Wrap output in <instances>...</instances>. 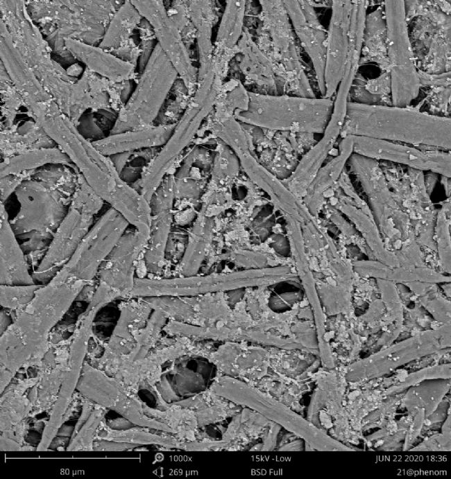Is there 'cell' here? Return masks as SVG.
I'll use <instances>...</instances> for the list:
<instances>
[{"mask_svg":"<svg viewBox=\"0 0 451 479\" xmlns=\"http://www.w3.org/2000/svg\"><path fill=\"white\" fill-rule=\"evenodd\" d=\"M368 62L375 63L382 72L389 70L384 6H378L366 16L359 67Z\"/></svg>","mask_w":451,"mask_h":479,"instance_id":"8d00e7d4","label":"cell"},{"mask_svg":"<svg viewBox=\"0 0 451 479\" xmlns=\"http://www.w3.org/2000/svg\"><path fill=\"white\" fill-rule=\"evenodd\" d=\"M273 424L259 412L244 407L232 417L220 439L227 444L228 451H242L257 440L262 441Z\"/></svg>","mask_w":451,"mask_h":479,"instance_id":"836d02e7","label":"cell"},{"mask_svg":"<svg viewBox=\"0 0 451 479\" xmlns=\"http://www.w3.org/2000/svg\"><path fill=\"white\" fill-rule=\"evenodd\" d=\"M37 284L28 270V265L8 220L4 204L0 208V284L31 285Z\"/></svg>","mask_w":451,"mask_h":479,"instance_id":"83f0119b","label":"cell"},{"mask_svg":"<svg viewBox=\"0 0 451 479\" xmlns=\"http://www.w3.org/2000/svg\"><path fill=\"white\" fill-rule=\"evenodd\" d=\"M149 234L135 228L126 232L101 264L98 285L114 299H128L134 286L137 262L144 254Z\"/></svg>","mask_w":451,"mask_h":479,"instance_id":"d6986e66","label":"cell"},{"mask_svg":"<svg viewBox=\"0 0 451 479\" xmlns=\"http://www.w3.org/2000/svg\"><path fill=\"white\" fill-rule=\"evenodd\" d=\"M450 29H446L436 34L416 65L425 73L439 74L450 71Z\"/></svg>","mask_w":451,"mask_h":479,"instance_id":"7dc6e473","label":"cell"},{"mask_svg":"<svg viewBox=\"0 0 451 479\" xmlns=\"http://www.w3.org/2000/svg\"><path fill=\"white\" fill-rule=\"evenodd\" d=\"M355 274L364 278L387 280L395 284L410 282L449 283L450 277L428 266L390 267L377 260H355L352 261Z\"/></svg>","mask_w":451,"mask_h":479,"instance_id":"1f68e13d","label":"cell"},{"mask_svg":"<svg viewBox=\"0 0 451 479\" xmlns=\"http://www.w3.org/2000/svg\"><path fill=\"white\" fill-rule=\"evenodd\" d=\"M352 153L351 136L342 138L337 155L321 168L309 186L303 202L314 217L318 218L324 204V193L337 183Z\"/></svg>","mask_w":451,"mask_h":479,"instance_id":"d6a6232c","label":"cell"},{"mask_svg":"<svg viewBox=\"0 0 451 479\" xmlns=\"http://www.w3.org/2000/svg\"><path fill=\"white\" fill-rule=\"evenodd\" d=\"M103 204V201L78 173L67 214L43 258L31 274L35 283L47 284L67 263L91 229L94 217Z\"/></svg>","mask_w":451,"mask_h":479,"instance_id":"ba28073f","label":"cell"},{"mask_svg":"<svg viewBox=\"0 0 451 479\" xmlns=\"http://www.w3.org/2000/svg\"><path fill=\"white\" fill-rule=\"evenodd\" d=\"M173 402L194 410L200 429L221 423L242 409L241 406L214 394L208 388L187 399Z\"/></svg>","mask_w":451,"mask_h":479,"instance_id":"74e56055","label":"cell"},{"mask_svg":"<svg viewBox=\"0 0 451 479\" xmlns=\"http://www.w3.org/2000/svg\"><path fill=\"white\" fill-rule=\"evenodd\" d=\"M212 363L216 375H226L253 384L268 374L271 348L249 345L248 342L226 341L215 350L198 347L195 356Z\"/></svg>","mask_w":451,"mask_h":479,"instance_id":"ffe728a7","label":"cell"},{"mask_svg":"<svg viewBox=\"0 0 451 479\" xmlns=\"http://www.w3.org/2000/svg\"><path fill=\"white\" fill-rule=\"evenodd\" d=\"M176 196L173 175H167L149 202L151 224L149 238L143 254L147 272L159 274L165 263L167 243L173 222V204Z\"/></svg>","mask_w":451,"mask_h":479,"instance_id":"7402d4cb","label":"cell"},{"mask_svg":"<svg viewBox=\"0 0 451 479\" xmlns=\"http://www.w3.org/2000/svg\"><path fill=\"white\" fill-rule=\"evenodd\" d=\"M38 124L44 132L69 157L94 192L119 212L136 229L149 233L151 211L149 202L134 187L123 180L110 157L101 153L78 130L58 107L40 116Z\"/></svg>","mask_w":451,"mask_h":479,"instance_id":"6da1fadb","label":"cell"},{"mask_svg":"<svg viewBox=\"0 0 451 479\" xmlns=\"http://www.w3.org/2000/svg\"><path fill=\"white\" fill-rule=\"evenodd\" d=\"M196 345L186 336H174L165 346L157 348L144 358L121 365L113 376L136 394L140 389L151 390L162 379L163 365L183 356H192Z\"/></svg>","mask_w":451,"mask_h":479,"instance_id":"44dd1931","label":"cell"},{"mask_svg":"<svg viewBox=\"0 0 451 479\" xmlns=\"http://www.w3.org/2000/svg\"><path fill=\"white\" fill-rule=\"evenodd\" d=\"M87 286L63 269L43 284L1 335V369L15 376L21 368L40 367L51 329Z\"/></svg>","mask_w":451,"mask_h":479,"instance_id":"7a4b0ae2","label":"cell"},{"mask_svg":"<svg viewBox=\"0 0 451 479\" xmlns=\"http://www.w3.org/2000/svg\"><path fill=\"white\" fill-rule=\"evenodd\" d=\"M450 198L437 210L434 229V241L439 266L443 272L450 273Z\"/></svg>","mask_w":451,"mask_h":479,"instance_id":"c3c4849f","label":"cell"},{"mask_svg":"<svg viewBox=\"0 0 451 479\" xmlns=\"http://www.w3.org/2000/svg\"><path fill=\"white\" fill-rule=\"evenodd\" d=\"M129 223L110 207L94 224L62 269L90 286Z\"/></svg>","mask_w":451,"mask_h":479,"instance_id":"9a60e30c","label":"cell"},{"mask_svg":"<svg viewBox=\"0 0 451 479\" xmlns=\"http://www.w3.org/2000/svg\"><path fill=\"white\" fill-rule=\"evenodd\" d=\"M142 18L130 1H124L110 19L99 46L110 52L126 46Z\"/></svg>","mask_w":451,"mask_h":479,"instance_id":"b9f144b4","label":"cell"},{"mask_svg":"<svg viewBox=\"0 0 451 479\" xmlns=\"http://www.w3.org/2000/svg\"><path fill=\"white\" fill-rule=\"evenodd\" d=\"M450 345V325L420 332L414 337L386 348L348 367H342L345 378L355 374L382 373Z\"/></svg>","mask_w":451,"mask_h":479,"instance_id":"ac0fdd59","label":"cell"},{"mask_svg":"<svg viewBox=\"0 0 451 479\" xmlns=\"http://www.w3.org/2000/svg\"><path fill=\"white\" fill-rule=\"evenodd\" d=\"M438 180V174L429 172L426 175H424V182L425 186L427 193L430 195L433 189L435 187V184Z\"/></svg>","mask_w":451,"mask_h":479,"instance_id":"6f0895ef","label":"cell"},{"mask_svg":"<svg viewBox=\"0 0 451 479\" xmlns=\"http://www.w3.org/2000/svg\"><path fill=\"white\" fill-rule=\"evenodd\" d=\"M428 104L430 114L441 116H448L450 104V87L429 89L424 98Z\"/></svg>","mask_w":451,"mask_h":479,"instance_id":"816d5d0a","label":"cell"},{"mask_svg":"<svg viewBox=\"0 0 451 479\" xmlns=\"http://www.w3.org/2000/svg\"><path fill=\"white\" fill-rule=\"evenodd\" d=\"M420 87L436 89L450 87V71L432 74L425 73L418 69Z\"/></svg>","mask_w":451,"mask_h":479,"instance_id":"db71d44e","label":"cell"},{"mask_svg":"<svg viewBox=\"0 0 451 479\" xmlns=\"http://www.w3.org/2000/svg\"><path fill=\"white\" fill-rule=\"evenodd\" d=\"M65 46L89 70L101 75L111 82H124L135 76V66L99 46L86 44L72 37L65 39Z\"/></svg>","mask_w":451,"mask_h":479,"instance_id":"4316f807","label":"cell"},{"mask_svg":"<svg viewBox=\"0 0 451 479\" xmlns=\"http://www.w3.org/2000/svg\"><path fill=\"white\" fill-rule=\"evenodd\" d=\"M223 80L213 70L198 80L182 115L166 143L145 166L139 180V192L149 202L171 166L199 131L205 118L213 110L222 89Z\"/></svg>","mask_w":451,"mask_h":479,"instance_id":"8992f818","label":"cell"},{"mask_svg":"<svg viewBox=\"0 0 451 479\" xmlns=\"http://www.w3.org/2000/svg\"><path fill=\"white\" fill-rule=\"evenodd\" d=\"M42 285H0V304L4 309L14 311L16 315L31 302Z\"/></svg>","mask_w":451,"mask_h":479,"instance_id":"681fc988","label":"cell"},{"mask_svg":"<svg viewBox=\"0 0 451 479\" xmlns=\"http://www.w3.org/2000/svg\"><path fill=\"white\" fill-rule=\"evenodd\" d=\"M176 123V122L162 123L148 128L110 134L101 139L92 141V143L105 156L140 149L161 148L169 139Z\"/></svg>","mask_w":451,"mask_h":479,"instance_id":"f1b7e54d","label":"cell"},{"mask_svg":"<svg viewBox=\"0 0 451 479\" xmlns=\"http://www.w3.org/2000/svg\"><path fill=\"white\" fill-rule=\"evenodd\" d=\"M364 87L373 101V105H392L391 78L388 71L375 78L364 80Z\"/></svg>","mask_w":451,"mask_h":479,"instance_id":"f907efd6","label":"cell"},{"mask_svg":"<svg viewBox=\"0 0 451 479\" xmlns=\"http://www.w3.org/2000/svg\"><path fill=\"white\" fill-rule=\"evenodd\" d=\"M295 35L309 57L323 97L327 30L321 24L312 1H283Z\"/></svg>","mask_w":451,"mask_h":479,"instance_id":"cb8c5ba5","label":"cell"},{"mask_svg":"<svg viewBox=\"0 0 451 479\" xmlns=\"http://www.w3.org/2000/svg\"><path fill=\"white\" fill-rule=\"evenodd\" d=\"M348 162L367 197L386 247L395 252L414 233L408 215L389 188L379 161L352 153Z\"/></svg>","mask_w":451,"mask_h":479,"instance_id":"30bf717a","label":"cell"},{"mask_svg":"<svg viewBox=\"0 0 451 479\" xmlns=\"http://www.w3.org/2000/svg\"><path fill=\"white\" fill-rule=\"evenodd\" d=\"M132 153L133 152H126L108 156L119 174L126 167Z\"/></svg>","mask_w":451,"mask_h":479,"instance_id":"9f6ffc18","label":"cell"},{"mask_svg":"<svg viewBox=\"0 0 451 479\" xmlns=\"http://www.w3.org/2000/svg\"><path fill=\"white\" fill-rule=\"evenodd\" d=\"M450 177L441 176V183L444 186L445 193L448 198H450Z\"/></svg>","mask_w":451,"mask_h":479,"instance_id":"91938a15","label":"cell"},{"mask_svg":"<svg viewBox=\"0 0 451 479\" xmlns=\"http://www.w3.org/2000/svg\"><path fill=\"white\" fill-rule=\"evenodd\" d=\"M212 227V220L203 209L190 231L187 247L178 265L181 276H192L197 273L211 242Z\"/></svg>","mask_w":451,"mask_h":479,"instance_id":"60d3db41","label":"cell"},{"mask_svg":"<svg viewBox=\"0 0 451 479\" xmlns=\"http://www.w3.org/2000/svg\"><path fill=\"white\" fill-rule=\"evenodd\" d=\"M392 105L409 106L420 92L418 71L409 35L404 1L383 3Z\"/></svg>","mask_w":451,"mask_h":479,"instance_id":"7c38bea8","label":"cell"},{"mask_svg":"<svg viewBox=\"0 0 451 479\" xmlns=\"http://www.w3.org/2000/svg\"><path fill=\"white\" fill-rule=\"evenodd\" d=\"M49 164H62L76 168L60 148H40L4 158L1 163V177L35 171Z\"/></svg>","mask_w":451,"mask_h":479,"instance_id":"ab89813d","label":"cell"},{"mask_svg":"<svg viewBox=\"0 0 451 479\" xmlns=\"http://www.w3.org/2000/svg\"><path fill=\"white\" fill-rule=\"evenodd\" d=\"M259 37L255 42L270 60L283 94L315 98L283 1H259Z\"/></svg>","mask_w":451,"mask_h":479,"instance_id":"5b68a950","label":"cell"},{"mask_svg":"<svg viewBox=\"0 0 451 479\" xmlns=\"http://www.w3.org/2000/svg\"><path fill=\"white\" fill-rule=\"evenodd\" d=\"M332 204L354 224L372 253L374 259L390 267L398 266L395 254L387 250L373 216L355 206L346 195H331Z\"/></svg>","mask_w":451,"mask_h":479,"instance_id":"4dcf8cb0","label":"cell"},{"mask_svg":"<svg viewBox=\"0 0 451 479\" xmlns=\"http://www.w3.org/2000/svg\"><path fill=\"white\" fill-rule=\"evenodd\" d=\"M1 335L12 324L10 316L6 309L1 311Z\"/></svg>","mask_w":451,"mask_h":479,"instance_id":"680465c9","label":"cell"},{"mask_svg":"<svg viewBox=\"0 0 451 479\" xmlns=\"http://www.w3.org/2000/svg\"><path fill=\"white\" fill-rule=\"evenodd\" d=\"M237 49L239 66L246 80L264 90L265 94L278 95L279 82L273 65L246 28Z\"/></svg>","mask_w":451,"mask_h":479,"instance_id":"f546056e","label":"cell"},{"mask_svg":"<svg viewBox=\"0 0 451 479\" xmlns=\"http://www.w3.org/2000/svg\"><path fill=\"white\" fill-rule=\"evenodd\" d=\"M178 74L157 43L137 86L119 109L110 134L151 128L160 114Z\"/></svg>","mask_w":451,"mask_h":479,"instance_id":"9c48e42d","label":"cell"},{"mask_svg":"<svg viewBox=\"0 0 451 479\" xmlns=\"http://www.w3.org/2000/svg\"><path fill=\"white\" fill-rule=\"evenodd\" d=\"M15 193L19 209L10 223L16 236L49 245L68 209L62 194L32 177L24 180Z\"/></svg>","mask_w":451,"mask_h":479,"instance_id":"8fae6325","label":"cell"},{"mask_svg":"<svg viewBox=\"0 0 451 479\" xmlns=\"http://www.w3.org/2000/svg\"><path fill=\"white\" fill-rule=\"evenodd\" d=\"M214 4V1H187L188 16L196 32L199 60L198 80L213 69L212 33L216 17Z\"/></svg>","mask_w":451,"mask_h":479,"instance_id":"e575fe53","label":"cell"},{"mask_svg":"<svg viewBox=\"0 0 451 479\" xmlns=\"http://www.w3.org/2000/svg\"><path fill=\"white\" fill-rule=\"evenodd\" d=\"M151 428L142 427L130 428L126 429H114L110 427L104 419L100 424L96 438L108 441L126 442L140 445H158L164 449H177L180 441L172 434L164 433L163 434L153 433L149 431Z\"/></svg>","mask_w":451,"mask_h":479,"instance_id":"7bdbcfd3","label":"cell"},{"mask_svg":"<svg viewBox=\"0 0 451 479\" xmlns=\"http://www.w3.org/2000/svg\"><path fill=\"white\" fill-rule=\"evenodd\" d=\"M78 389L89 401L120 414L132 424L172 434L163 422L148 416L143 401L124 384L104 371L85 363Z\"/></svg>","mask_w":451,"mask_h":479,"instance_id":"4fadbf2b","label":"cell"},{"mask_svg":"<svg viewBox=\"0 0 451 479\" xmlns=\"http://www.w3.org/2000/svg\"><path fill=\"white\" fill-rule=\"evenodd\" d=\"M208 389L242 408L253 410L319 450H334L337 441L296 412L253 385L239 378L216 375Z\"/></svg>","mask_w":451,"mask_h":479,"instance_id":"52a82bcc","label":"cell"},{"mask_svg":"<svg viewBox=\"0 0 451 479\" xmlns=\"http://www.w3.org/2000/svg\"><path fill=\"white\" fill-rule=\"evenodd\" d=\"M416 106L366 105L349 101L340 136H360L418 148L449 151L451 119L421 111Z\"/></svg>","mask_w":451,"mask_h":479,"instance_id":"3957f363","label":"cell"},{"mask_svg":"<svg viewBox=\"0 0 451 479\" xmlns=\"http://www.w3.org/2000/svg\"><path fill=\"white\" fill-rule=\"evenodd\" d=\"M167 10L171 20L182 33L191 23L188 16L187 1H173L170 8Z\"/></svg>","mask_w":451,"mask_h":479,"instance_id":"11a10c76","label":"cell"},{"mask_svg":"<svg viewBox=\"0 0 451 479\" xmlns=\"http://www.w3.org/2000/svg\"><path fill=\"white\" fill-rule=\"evenodd\" d=\"M35 171H26L14 175H8L1 177V202L3 203L9 195L12 192L15 191L17 188L24 180L31 177Z\"/></svg>","mask_w":451,"mask_h":479,"instance_id":"f5cc1de1","label":"cell"},{"mask_svg":"<svg viewBox=\"0 0 451 479\" xmlns=\"http://www.w3.org/2000/svg\"><path fill=\"white\" fill-rule=\"evenodd\" d=\"M158 405L153 408L143 402L144 412L149 417L164 423L180 442H192L198 439L200 432L197 418L191 408L167 402L158 392L155 394Z\"/></svg>","mask_w":451,"mask_h":479,"instance_id":"d590c367","label":"cell"},{"mask_svg":"<svg viewBox=\"0 0 451 479\" xmlns=\"http://www.w3.org/2000/svg\"><path fill=\"white\" fill-rule=\"evenodd\" d=\"M246 1H226L214 44L213 55L236 57L244 30Z\"/></svg>","mask_w":451,"mask_h":479,"instance_id":"f35d334b","label":"cell"},{"mask_svg":"<svg viewBox=\"0 0 451 479\" xmlns=\"http://www.w3.org/2000/svg\"><path fill=\"white\" fill-rule=\"evenodd\" d=\"M353 153L377 161L388 162L441 176H451L450 152L418 148L382 139L350 135Z\"/></svg>","mask_w":451,"mask_h":479,"instance_id":"2e32d148","label":"cell"},{"mask_svg":"<svg viewBox=\"0 0 451 479\" xmlns=\"http://www.w3.org/2000/svg\"><path fill=\"white\" fill-rule=\"evenodd\" d=\"M309 383L278 375L270 372L255 383L250 384L284 403L293 411L300 412L302 395L307 392Z\"/></svg>","mask_w":451,"mask_h":479,"instance_id":"ee69618b","label":"cell"},{"mask_svg":"<svg viewBox=\"0 0 451 479\" xmlns=\"http://www.w3.org/2000/svg\"><path fill=\"white\" fill-rule=\"evenodd\" d=\"M0 40L1 64L30 113L40 105L52 101L53 99L15 46L3 19H1Z\"/></svg>","mask_w":451,"mask_h":479,"instance_id":"484cf974","label":"cell"},{"mask_svg":"<svg viewBox=\"0 0 451 479\" xmlns=\"http://www.w3.org/2000/svg\"><path fill=\"white\" fill-rule=\"evenodd\" d=\"M347 105L335 102L323 137L303 155L287 180L286 187L297 198L302 200L323 162L331 153L341 134Z\"/></svg>","mask_w":451,"mask_h":479,"instance_id":"d4e9b609","label":"cell"},{"mask_svg":"<svg viewBox=\"0 0 451 479\" xmlns=\"http://www.w3.org/2000/svg\"><path fill=\"white\" fill-rule=\"evenodd\" d=\"M168 320L162 311L153 310L144 326L131 331L135 346L128 354L121 358L119 367L146 356L160 339L161 331Z\"/></svg>","mask_w":451,"mask_h":479,"instance_id":"f6af8a7d","label":"cell"},{"mask_svg":"<svg viewBox=\"0 0 451 479\" xmlns=\"http://www.w3.org/2000/svg\"><path fill=\"white\" fill-rule=\"evenodd\" d=\"M245 110H237L239 122L273 131L323 133L330 119L332 98H307L288 94L270 95L248 91Z\"/></svg>","mask_w":451,"mask_h":479,"instance_id":"277c9868","label":"cell"},{"mask_svg":"<svg viewBox=\"0 0 451 479\" xmlns=\"http://www.w3.org/2000/svg\"><path fill=\"white\" fill-rule=\"evenodd\" d=\"M130 1L151 26L158 44L192 96L198 83V69L192 63L181 31L168 16L164 1Z\"/></svg>","mask_w":451,"mask_h":479,"instance_id":"e0dca14e","label":"cell"},{"mask_svg":"<svg viewBox=\"0 0 451 479\" xmlns=\"http://www.w3.org/2000/svg\"><path fill=\"white\" fill-rule=\"evenodd\" d=\"M403 285L413 293V302L424 307L437 322L450 324V301L441 293L436 284L416 281Z\"/></svg>","mask_w":451,"mask_h":479,"instance_id":"bcb514c9","label":"cell"},{"mask_svg":"<svg viewBox=\"0 0 451 479\" xmlns=\"http://www.w3.org/2000/svg\"><path fill=\"white\" fill-rule=\"evenodd\" d=\"M260 276L259 270H245L164 279L135 277L129 298L194 296L223 292L258 284Z\"/></svg>","mask_w":451,"mask_h":479,"instance_id":"5bb4252c","label":"cell"},{"mask_svg":"<svg viewBox=\"0 0 451 479\" xmlns=\"http://www.w3.org/2000/svg\"><path fill=\"white\" fill-rule=\"evenodd\" d=\"M352 1H331L332 13L327 30L325 94L331 98L343 77L349 51V32Z\"/></svg>","mask_w":451,"mask_h":479,"instance_id":"603a6c76","label":"cell"}]
</instances>
